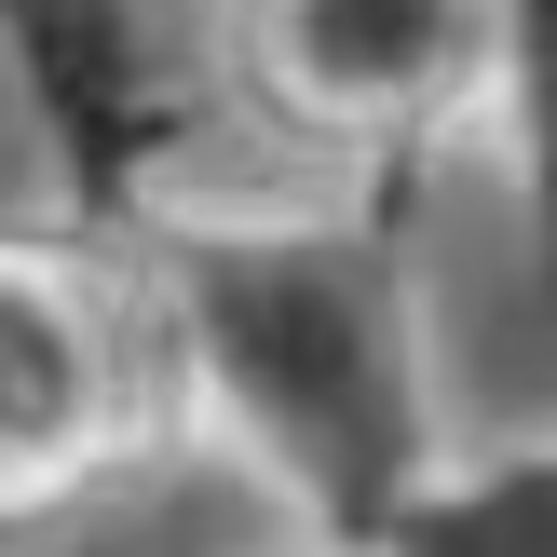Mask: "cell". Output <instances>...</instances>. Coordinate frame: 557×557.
Wrapping results in <instances>:
<instances>
[{"instance_id": "obj_1", "label": "cell", "mask_w": 557, "mask_h": 557, "mask_svg": "<svg viewBox=\"0 0 557 557\" xmlns=\"http://www.w3.org/2000/svg\"><path fill=\"white\" fill-rule=\"evenodd\" d=\"M408 177L422 163H341L313 205L163 190L150 218H123L163 368H177V422H218L259 462V490L299 517V544L341 557H368L381 517L449 449Z\"/></svg>"}, {"instance_id": "obj_2", "label": "cell", "mask_w": 557, "mask_h": 557, "mask_svg": "<svg viewBox=\"0 0 557 557\" xmlns=\"http://www.w3.org/2000/svg\"><path fill=\"white\" fill-rule=\"evenodd\" d=\"M177 422L136 245L96 218H0V544L69 531Z\"/></svg>"}, {"instance_id": "obj_3", "label": "cell", "mask_w": 557, "mask_h": 557, "mask_svg": "<svg viewBox=\"0 0 557 557\" xmlns=\"http://www.w3.org/2000/svg\"><path fill=\"white\" fill-rule=\"evenodd\" d=\"M0 69L54 163V218H96V232L150 218L232 109L218 41H190L163 0H0Z\"/></svg>"}, {"instance_id": "obj_4", "label": "cell", "mask_w": 557, "mask_h": 557, "mask_svg": "<svg viewBox=\"0 0 557 557\" xmlns=\"http://www.w3.org/2000/svg\"><path fill=\"white\" fill-rule=\"evenodd\" d=\"M490 0H218L232 109L286 123L326 163H422L476 123Z\"/></svg>"}, {"instance_id": "obj_5", "label": "cell", "mask_w": 557, "mask_h": 557, "mask_svg": "<svg viewBox=\"0 0 557 557\" xmlns=\"http://www.w3.org/2000/svg\"><path fill=\"white\" fill-rule=\"evenodd\" d=\"M368 557H557V435H531V449H435Z\"/></svg>"}, {"instance_id": "obj_6", "label": "cell", "mask_w": 557, "mask_h": 557, "mask_svg": "<svg viewBox=\"0 0 557 557\" xmlns=\"http://www.w3.org/2000/svg\"><path fill=\"white\" fill-rule=\"evenodd\" d=\"M476 123L504 136L531 259L557 286V0H490V54H476Z\"/></svg>"}, {"instance_id": "obj_7", "label": "cell", "mask_w": 557, "mask_h": 557, "mask_svg": "<svg viewBox=\"0 0 557 557\" xmlns=\"http://www.w3.org/2000/svg\"><path fill=\"white\" fill-rule=\"evenodd\" d=\"M299 557H341V544H299Z\"/></svg>"}]
</instances>
